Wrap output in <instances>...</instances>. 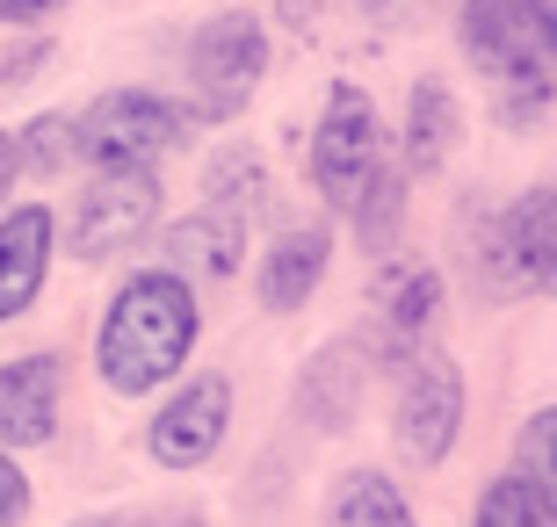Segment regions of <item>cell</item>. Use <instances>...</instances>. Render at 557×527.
<instances>
[{"label":"cell","instance_id":"1f68e13d","mask_svg":"<svg viewBox=\"0 0 557 527\" xmlns=\"http://www.w3.org/2000/svg\"><path fill=\"white\" fill-rule=\"evenodd\" d=\"M73 527H145V520H131V513H87V520H73Z\"/></svg>","mask_w":557,"mask_h":527},{"label":"cell","instance_id":"4316f807","mask_svg":"<svg viewBox=\"0 0 557 527\" xmlns=\"http://www.w3.org/2000/svg\"><path fill=\"white\" fill-rule=\"evenodd\" d=\"M442 0H362V15L376 22V29H413V22H428Z\"/></svg>","mask_w":557,"mask_h":527},{"label":"cell","instance_id":"e0dca14e","mask_svg":"<svg viewBox=\"0 0 557 527\" xmlns=\"http://www.w3.org/2000/svg\"><path fill=\"white\" fill-rule=\"evenodd\" d=\"M203 210L218 217H239V224H261L275 210V174L253 145H218L203 160Z\"/></svg>","mask_w":557,"mask_h":527},{"label":"cell","instance_id":"9c48e42d","mask_svg":"<svg viewBox=\"0 0 557 527\" xmlns=\"http://www.w3.org/2000/svg\"><path fill=\"white\" fill-rule=\"evenodd\" d=\"M449 261L478 304H521L529 297V275H521L515 239H507V203H493V196H463L456 203Z\"/></svg>","mask_w":557,"mask_h":527},{"label":"cell","instance_id":"7c38bea8","mask_svg":"<svg viewBox=\"0 0 557 527\" xmlns=\"http://www.w3.org/2000/svg\"><path fill=\"white\" fill-rule=\"evenodd\" d=\"M326 267H333V224L326 217L283 224V231H275V246L261 253V267H253V297H261V311L289 318V311H305L311 297H319Z\"/></svg>","mask_w":557,"mask_h":527},{"label":"cell","instance_id":"d6986e66","mask_svg":"<svg viewBox=\"0 0 557 527\" xmlns=\"http://www.w3.org/2000/svg\"><path fill=\"white\" fill-rule=\"evenodd\" d=\"M326 527H420V520L384 469H348L326 491Z\"/></svg>","mask_w":557,"mask_h":527},{"label":"cell","instance_id":"d6a6232c","mask_svg":"<svg viewBox=\"0 0 557 527\" xmlns=\"http://www.w3.org/2000/svg\"><path fill=\"white\" fill-rule=\"evenodd\" d=\"M166 527H210V520H203V513H182V520H166Z\"/></svg>","mask_w":557,"mask_h":527},{"label":"cell","instance_id":"7a4b0ae2","mask_svg":"<svg viewBox=\"0 0 557 527\" xmlns=\"http://www.w3.org/2000/svg\"><path fill=\"white\" fill-rule=\"evenodd\" d=\"M392 166V130L376 116V102L355 80H333L319 123H311V188L333 217H348L362 196L376 188V174Z\"/></svg>","mask_w":557,"mask_h":527},{"label":"cell","instance_id":"277c9868","mask_svg":"<svg viewBox=\"0 0 557 527\" xmlns=\"http://www.w3.org/2000/svg\"><path fill=\"white\" fill-rule=\"evenodd\" d=\"M188 123L196 116L174 109L166 95H152V87H109L73 116V130H81V160L95 174H109V166H160L188 138Z\"/></svg>","mask_w":557,"mask_h":527},{"label":"cell","instance_id":"6da1fadb","mask_svg":"<svg viewBox=\"0 0 557 527\" xmlns=\"http://www.w3.org/2000/svg\"><path fill=\"white\" fill-rule=\"evenodd\" d=\"M203 340V304L196 289L174 283L166 267H138L102 311V332H95V362H102V384L116 398H145V390L174 384L188 368Z\"/></svg>","mask_w":557,"mask_h":527},{"label":"cell","instance_id":"836d02e7","mask_svg":"<svg viewBox=\"0 0 557 527\" xmlns=\"http://www.w3.org/2000/svg\"><path fill=\"white\" fill-rule=\"evenodd\" d=\"M550 188H557V181H550Z\"/></svg>","mask_w":557,"mask_h":527},{"label":"cell","instance_id":"5bb4252c","mask_svg":"<svg viewBox=\"0 0 557 527\" xmlns=\"http://www.w3.org/2000/svg\"><path fill=\"white\" fill-rule=\"evenodd\" d=\"M59 405H65V362L59 354H22L0 362V448H44L59 434Z\"/></svg>","mask_w":557,"mask_h":527},{"label":"cell","instance_id":"8fae6325","mask_svg":"<svg viewBox=\"0 0 557 527\" xmlns=\"http://www.w3.org/2000/svg\"><path fill=\"white\" fill-rule=\"evenodd\" d=\"M529 8H536V0H463V8H456V43H463V59L493 87L550 73L543 51H536V29H529Z\"/></svg>","mask_w":557,"mask_h":527},{"label":"cell","instance_id":"ffe728a7","mask_svg":"<svg viewBox=\"0 0 557 527\" xmlns=\"http://www.w3.org/2000/svg\"><path fill=\"white\" fill-rule=\"evenodd\" d=\"M406 188H413V174L392 160L384 174H376L370 196L348 210V224H355V239H362V253H370V261H384V253L398 246V231H406Z\"/></svg>","mask_w":557,"mask_h":527},{"label":"cell","instance_id":"f1b7e54d","mask_svg":"<svg viewBox=\"0 0 557 527\" xmlns=\"http://www.w3.org/2000/svg\"><path fill=\"white\" fill-rule=\"evenodd\" d=\"M65 0H0V22H8V29H37L44 15H59Z\"/></svg>","mask_w":557,"mask_h":527},{"label":"cell","instance_id":"d4e9b609","mask_svg":"<svg viewBox=\"0 0 557 527\" xmlns=\"http://www.w3.org/2000/svg\"><path fill=\"white\" fill-rule=\"evenodd\" d=\"M51 59H59V43H51V37H29V43H15V51H0V95H15V87H37Z\"/></svg>","mask_w":557,"mask_h":527},{"label":"cell","instance_id":"ba28073f","mask_svg":"<svg viewBox=\"0 0 557 527\" xmlns=\"http://www.w3.org/2000/svg\"><path fill=\"white\" fill-rule=\"evenodd\" d=\"M225 434H232V384L218 368H203V376H188V384L152 412L145 448H152L160 469H203L210 455L225 448Z\"/></svg>","mask_w":557,"mask_h":527},{"label":"cell","instance_id":"83f0119b","mask_svg":"<svg viewBox=\"0 0 557 527\" xmlns=\"http://www.w3.org/2000/svg\"><path fill=\"white\" fill-rule=\"evenodd\" d=\"M529 29H536V51H543V65L557 73V0H536V8H529Z\"/></svg>","mask_w":557,"mask_h":527},{"label":"cell","instance_id":"484cf974","mask_svg":"<svg viewBox=\"0 0 557 527\" xmlns=\"http://www.w3.org/2000/svg\"><path fill=\"white\" fill-rule=\"evenodd\" d=\"M29 520V477L15 469V455L0 448V527H22Z\"/></svg>","mask_w":557,"mask_h":527},{"label":"cell","instance_id":"4dcf8cb0","mask_svg":"<svg viewBox=\"0 0 557 527\" xmlns=\"http://www.w3.org/2000/svg\"><path fill=\"white\" fill-rule=\"evenodd\" d=\"M15 138H8V130H0V217H8V196H15Z\"/></svg>","mask_w":557,"mask_h":527},{"label":"cell","instance_id":"3957f363","mask_svg":"<svg viewBox=\"0 0 557 527\" xmlns=\"http://www.w3.org/2000/svg\"><path fill=\"white\" fill-rule=\"evenodd\" d=\"M188 116L196 123H232L239 109L253 102V87L269 73V29L261 15H210L196 37H188Z\"/></svg>","mask_w":557,"mask_h":527},{"label":"cell","instance_id":"44dd1931","mask_svg":"<svg viewBox=\"0 0 557 527\" xmlns=\"http://www.w3.org/2000/svg\"><path fill=\"white\" fill-rule=\"evenodd\" d=\"M471 527H557V513H550V499H543L521 469H499L493 485L478 491Z\"/></svg>","mask_w":557,"mask_h":527},{"label":"cell","instance_id":"8992f818","mask_svg":"<svg viewBox=\"0 0 557 527\" xmlns=\"http://www.w3.org/2000/svg\"><path fill=\"white\" fill-rule=\"evenodd\" d=\"M160 224V174L152 166H109L73 196L65 217V253L73 261H116L124 246H138Z\"/></svg>","mask_w":557,"mask_h":527},{"label":"cell","instance_id":"7402d4cb","mask_svg":"<svg viewBox=\"0 0 557 527\" xmlns=\"http://www.w3.org/2000/svg\"><path fill=\"white\" fill-rule=\"evenodd\" d=\"M73 160H81V130H73L65 109H51V116H37V123L15 130V166L22 174H65Z\"/></svg>","mask_w":557,"mask_h":527},{"label":"cell","instance_id":"603a6c76","mask_svg":"<svg viewBox=\"0 0 557 527\" xmlns=\"http://www.w3.org/2000/svg\"><path fill=\"white\" fill-rule=\"evenodd\" d=\"M515 469L543 491V499H550V513H557V405H536L529 419H521V434H515Z\"/></svg>","mask_w":557,"mask_h":527},{"label":"cell","instance_id":"4fadbf2b","mask_svg":"<svg viewBox=\"0 0 557 527\" xmlns=\"http://www.w3.org/2000/svg\"><path fill=\"white\" fill-rule=\"evenodd\" d=\"M160 267L174 283H188L196 297L203 289H225L239 267H247V224L218 217V210H196V217L166 224L160 231Z\"/></svg>","mask_w":557,"mask_h":527},{"label":"cell","instance_id":"5b68a950","mask_svg":"<svg viewBox=\"0 0 557 527\" xmlns=\"http://www.w3.org/2000/svg\"><path fill=\"white\" fill-rule=\"evenodd\" d=\"M392 448L398 463L413 469H442L449 463L456 434H463V368L442 354V347H428V354H413V362L392 376Z\"/></svg>","mask_w":557,"mask_h":527},{"label":"cell","instance_id":"cb8c5ba5","mask_svg":"<svg viewBox=\"0 0 557 527\" xmlns=\"http://www.w3.org/2000/svg\"><path fill=\"white\" fill-rule=\"evenodd\" d=\"M550 109H557V73H529V80L493 87V123L499 130H536Z\"/></svg>","mask_w":557,"mask_h":527},{"label":"cell","instance_id":"f546056e","mask_svg":"<svg viewBox=\"0 0 557 527\" xmlns=\"http://www.w3.org/2000/svg\"><path fill=\"white\" fill-rule=\"evenodd\" d=\"M275 15L305 37V29H319V15H326V0H275Z\"/></svg>","mask_w":557,"mask_h":527},{"label":"cell","instance_id":"52a82bcc","mask_svg":"<svg viewBox=\"0 0 557 527\" xmlns=\"http://www.w3.org/2000/svg\"><path fill=\"white\" fill-rule=\"evenodd\" d=\"M442 311H449V283H442V267H392L384 283H376V325H370V354L384 376L428 354L434 332H442Z\"/></svg>","mask_w":557,"mask_h":527},{"label":"cell","instance_id":"ac0fdd59","mask_svg":"<svg viewBox=\"0 0 557 527\" xmlns=\"http://www.w3.org/2000/svg\"><path fill=\"white\" fill-rule=\"evenodd\" d=\"M507 239H515V261L529 275V289L557 297V188H521L507 203Z\"/></svg>","mask_w":557,"mask_h":527},{"label":"cell","instance_id":"9a60e30c","mask_svg":"<svg viewBox=\"0 0 557 527\" xmlns=\"http://www.w3.org/2000/svg\"><path fill=\"white\" fill-rule=\"evenodd\" d=\"M51 246H59V217L44 203H15L0 217V325L37 304L44 275H51Z\"/></svg>","mask_w":557,"mask_h":527},{"label":"cell","instance_id":"30bf717a","mask_svg":"<svg viewBox=\"0 0 557 527\" xmlns=\"http://www.w3.org/2000/svg\"><path fill=\"white\" fill-rule=\"evenodd\" d=\"M370 384H376L370 332H341V340H326L305 362V376H297V419H305L311 434H348V426L362 419Z\"/></svg>","mask_w":557,"mask_h":527},{"label":"cell","instance_id":"2e32d148","mask_svg":"<svg viewBox=\"0 0 557 527\" xmlns=\"http://www.w3.org/2000/svg\"><path fill=\"white\" fill-rule=\"evenodd\" d=\"M456 145H463V109H456V87L442 73H420L413 95H406V123H398V166L428 181L442 166L456 160Z\"/></svg>","mask_w":557,"mask_h":527}]
</instances>
